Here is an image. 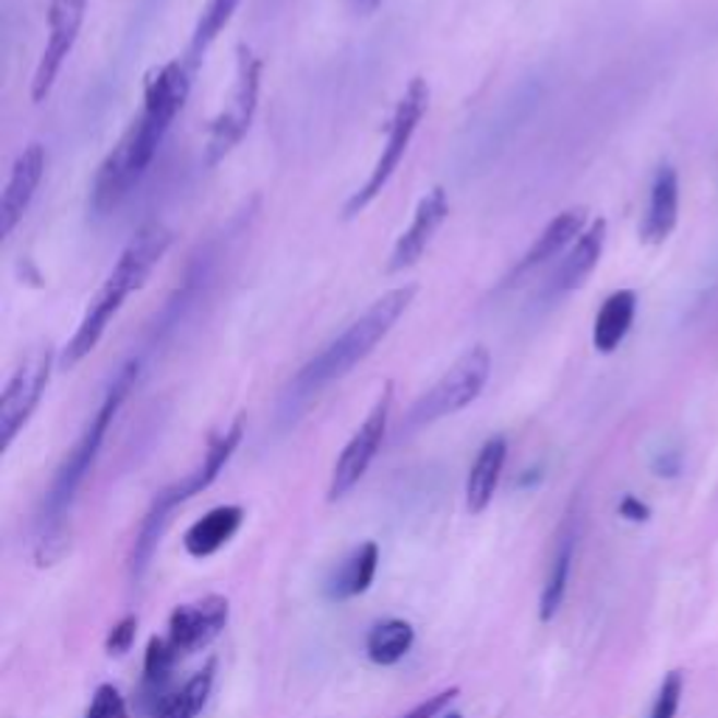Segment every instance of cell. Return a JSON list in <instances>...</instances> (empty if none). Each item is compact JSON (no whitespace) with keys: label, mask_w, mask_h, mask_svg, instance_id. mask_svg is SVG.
I'll list each match as a JSON object with an SVG mask.
<instances>
[{"label":"cell","mask_w":718,"mask_h":718,"mask_svg":"<svg viewBox=\"0 0 718 718\" xmlns=\"http://www.w3.org/2000/svg\"><path fill=\"white\" fill-rule=\"evenodd\" d=\"M191 91V68L183 59H171L166 65L146 73L144 107L121 135L110 155L101 160L93 180V208L98 214H110L124 203L130 191L141 183L149 164L155 160L157 146L169 132L171 121L183 110Z\"/></svg>","instance_id":"1"},{"label":"cell","mask_w":718,"mask_h":718,"mask_svg":"<svg viewBox=\"0 0 718 718\" xmlns=\"http://www.w3.org/2000/svg\"><path fill=\"white\" fill-rule=\"evenodd\" d=\"M169 248H171V230L160 223L144 225V228L132 236V242L121 250V255H118L116 267L110 270L105 284H101L98 292L93 295V301L87 303L76 332H73L65 351L59 357V366L65 368V371H71V368H76L79 362L98 346V340L105 337L112 318L121 312L124 301L135 292V289L144 287L146 278L152 275V270L160 264V259H164Z\"/></svg>","instance_id":"2"},{"label":"cell","mask_w":718,"mask_h":718,"mask_svg":"<svg viewBox=\"0 0 718 718\" xmlns=\"http://www.w3.org/2000/svg\"><path fill=\"white\" fill-rule=\"evenodd\" d=\"M137 373H141V362H137V359H130V362L116 373V379H112L110 387H107L105 398H101V405L93 412L85 432H82V438H79L71 455L65 457L62 469H59L57 480H53L51 491H48L46 496V511H43V534H39L37 542L39 564H48L51 559H57V555L62 553V539H65L62 519H65L68 508H71L79 486H82L85 475L91 471L98 450L105 444V435L107 430H110L112 418L118 416L121 405L127 402L132 387H135Z\"/></svg>","instance_id":"3"},{"label":"cell","mask_w":718,"mask_h":718,"mask_svg":"<svg viewBox=\"0 0 718 718\" xmlns=\"http://www.w3.org/2000/svg\"><path fill=\"white\" fill-rule=\"evenodd\" d=\"M412 298H416L412 284L396 287L376 298L340 337H334L318 357L309 359L301 368V373L295 376V396H312V393L323 391L326 385L351 373L391 334V328L407 312Z\"/></svg>","instance_id":"4"},{"label":"cell","mask_w":718,"mask_h":718,"mask_svg":"<svg viewBox=\"0 0 718 718\" xmlns=\"http://www.w3.org/2000/svg\"><path fill=\"white\" fill-rule=\"evenodd\" d=\"M242 435H244V421L242 418H236L228 430H223L219 435L211 438L203 464L196 466L194 471H189L183 480L166 486V489L155 496L149 514L144 516L141 530H137L135 548H132V575H135V578H141L144 570L149 567L152 553H155L157 542H160V534H164L166 523H169L171 511H175L180 503H186V500H191V496L203 494V491L214 483L216 477H219V471H223L225 466H228L230 457H234V452L239 450V444H242Z\"/></svg>","instance_id":"5"},{"label":"cell","mask_w":718,"mask_h":718,"mask_svg":"<svg viewBox=\"0 0 718 718\" xmlns=\"http://www.w3.org/2000/svg\"><path fill=\"white\" fill-rule=\"evenodd\" d=\"M427 107H430V85H427V79L416 76L410 85H407L405 96L398 98L391 124H387L385 146L379 152L371 175H368L366 183L359 186V189L348 196L346 208H343L346 219L362 214V211H366L382 191H385V186L391 183V177L396 175L398 164L405 160L407 149H410L412 135L418 132L421 118L427 116Z\"/></svg>","instance_id":"6"},{"label":"cell","mask_w":718,"mask_h":718,"mask_svg":"<svg viewBox=\"0 0 718 718\" xmlns=\"http://www.w3.org/2000/svg\"><path fill=\"white\" fill-rule=\"evenodd\" d=\"M489 348H469V351H466L464 357H457L455 366L410 407V412H407V427L418 430V427L435 424L441 418L455 416V412H460L464 407H469L471 402L483 393L486 382H489Z\"/></svg>","instance_id":"7"},{"label":"cell","mask_w":718,"mask_h":718,"mask_svg":"<svg viewBox=\"0 0 718 718\" xmlns=\"http://www.w3.org/2000/svg\"><path fill=\"white\" fill-rule=\"evenodd\" d=\"M259 91H262V59L255 57L253 48L242 43L236 48V73L228 107L211 121L208 144H205V160L211 166L228 157L239 146V141L248 135L255 107H259Z\"/></svg>","instance_id":"8"},{"label":"cell","mask_w":718,"mask_h":718,"mask_svg":"<svg viewBox=\"0 0 718 718\" xmlns=\"http://www.w3.org/2000/svg\"><path fill=\"white\" fill-rule=\"evenodd\" d=\"M51 343H37V346L26 348V354L17 359V366L9 373L3 396H0V444H3V450L14 444V438L28 424V418L43 402V393L51 382Z\"/></svg>","instance_id":"9"},{"label":"cell","mask_w":718,"mask_h":718,"mask_svg":"<svg viewBox=\"0 0 718 718\" xmlns=\"http://www.w3.org/2000/svg\"><path fill=\"white\" fill-rule=\"evenodd\" d=\"M391 410H393V382H385L379 398L373 402L371 412L366 416V421L359 424V430L354 432L351 441L346 444V450L340 452L337 464L332 469V480H328V500H343L354 486L366 477V471L371 469L373 457L382 450V441H385L387 424H391Z\"/></svg>","instance_id":"10"},{"label":"cell","mask_w":718,"mask_h":718,"mask_svg":"<svg viewBox=\"0 0 718 718\" xmlns=\"http://www.w3.org/2000/svg\"><path fill=\"white\" fill-rule=\"evenodd\" d=\"M91 0H51L48 9V39L39 53L37 71L32 79V101L43 105L48 93L57 85V76L65 65L68 53L76 46V37L85 23V12Z\"/></svg>","instance_id":"11"},{"label":"cell","mask_w":718,"mask_h":718,"mask_svg":"<svg viewBox=\"0 0 718 718\" xmlns=\"http://www.w3.org/2000/svg\"><path fill=\"white\" fill-rule=\"evenodd\" d=\"M230 618V601L225 595H205L194 603L177 607L169 618V643L177 654H196L208 648L223 634Z\"/></svg>","instance_id":"12"},{"label":"cell","mask_w":718,"mask_h":718,"mask_svg":"<svg viewBox=\"0 0 718 718\" xmlns=\"http://www.w3.org/2000/svg\"><path fill=\"white\" fill-rule=\"evenodd\" d=\"M446 216H450V196H446V189L435 186L421 196L410 225H407V230H402V236L393 244V253L387 259V273H405V270L416 267L418 259L430 248L432 236L446 223Z\"/></svg>","instance_id":"13"},{"label":"cell","mask_w":718,"mask_h":718,"mask_svg":"<svg viewBox=\"0 0 718 718\" xmlns=\"http://www.w3.org/2000/svg\"><path fill=\"white\" fill-rule=\"evenodd\" d=\"M43 175H46V149H43V144H28L12 164L7 189L0 196V236L3 239H9L20 219L26 216L28 205L43 183Z\"/></svg>","instance_id":"14"},{"label":"cell","mask_w":718,"mask_h":718,"mask_svg":"<svg viewBox=\"0 0 718 718\" xmlns=\"http://www.w3.org/2000/svg\"><path fill=\"white\" fill-rule=\"evenodd\" d=\"M587 230V208H567L562 211V214H555L553 219H550L548 225H545V230L539 236H536V242L530 244L528 253L519 259V264L514 267V273L508 275V284H514V278H523L525 273H530L534 267H539V264L550 262V259H555V255L562 253L564 248H570V244H575V239Z\"/></svg>","instance_id":"15"},{"label":"cell","mask_w":718,"mask_h":718,"mask_svg":"<svg viewBox=\"0 0 718 718\" xmlns=\"http://www.w3.org/2000/svg\"><path fill=\"white\" fill-rule=\"evenodd\" d=\"M680 223V175L671 166H662L651 183L648 211L643 216L641 236L643 242L660 244L673 234Z\"/></svg>","instance_id":"16"},{"label":"cell","mask_w":718,"mask_h":718,"mask_svg":"<svg viewBox=\"0 0 718 718\" xmlns=\"http://www.w3.org/2000/svg\"><path fill=\"white\" fill-rule=\"evenodd\" d=\"M603 244H607V219H595V223L575 239V244L570 248L562 267L555 270L550 292L567 295L582 287L589 275H593V270L598 267V262H601Z\"/></svg>","instance_id":"17"},{"label":"cell","mask_w":718,"mask_h":718,"mask_svg":"<svg viewBox=\"0 0 718 718\" xmlns=\"http://www.w3.org/2000/svg\"><path fill=\"white\" fill-rule=\"evenodd\" d=\"M505 460H508V441L503 435L489 438L480 452H477L475 464H471L469 477H466V508L471 514H483L494 500V491L503 477Z\"/></svg>","instance_id":"18"},{"label":"cell","mask_w":718,"mask_h":718,"mask_svg":"<svg viewBox=\"0 0 718 718\" xmlns=\"http://www.w3.org/2000/svg\"><path fill=\"white\" fill-rule=\"evenodd\" d=\"M244 523L242 505H219L200 516L183 536V548L191 559H211L239 534Z\"/></svg>","instance_id":"19"},{"label":"cell","mask_w":718,"mask_h":718,"mask_svg":"<svg viewBox=\"0 0 718 718\" xmlns=\"http://www.w3.org/2000/svg\"><path fill=\"white\" fill-rule=\"evenodd\" d=\"M376 567H379V545L376 542L359 545V548L348 555L346 562L334 570V575L326 584V595L332 601L343 603L357 598V595L368 593L373 578H376Z\"/></svg>","instance_id":"20"},{"label":"cell","mask_w":718,"mask_h":718,"mask_svg":"<svg viewBox=\"0 0 718 718\" xmlns=\"http://www.w3.org/2000/svg\"><path fill=\"white\" fill-rule=\"evenodd\" d=\"M637 314V292L634 289H618L601 303L593 326V343L601 354H612L626 340L629 328Z\"/></svg>","instance_id":"21"},{"label":"cell","mask_w":718,"mask_h":718,"mask_svg":"<svg viewBox=\"0 0 718 718\" xmlns=\"http://www.w3.org/2000/svg\"><path fill=\"white\" fill-rule=\"evenodd\" d=\"M177 660H180V654L171 646L169 637H152L149 646H146L144 682H141V702H144V710L149 713V716L171 693L169 680Z\"/></svg>","instance_id":"22"},{"label":"cell","mask_w":718,"mask_h":718,"mask_svg":"<svg viewBox=\"0 0 718 718\" xmlns=\"http://www.w3.org/2000/svg\"><path fill=\"white\" fill-rule=\"evenodd\" d=\"M412 643H416V629L407 621H398V618L379 621L366 637L368 660L382 668L396 666L410 654Z\"/></svg>","instance_id":"23"},{"label":"cell","mask_w":718,"mask_h":718,"mask_svg":"<svg viewBox=\"0 0 718 718\" xmlns=\"http://www.w3.org/2000/svg\"><path fill=\"white\" fill-rule=\"evenodd\" d=\"M573 555H575V530H564L555 548L553 562L548 570V582H545L542 598H539V618L542 623H550L555 614L562 612V603L567 598L570 573H573Z\"/></svg>","instance_id":"24"},{"label":"cell","mask_w":718,"mask_h":718,"mask_svg":"<svg viewBox=\"0 0 718 718\" xmlns=\"http://www.w3.org/2000/svg\"><path fill=\"white\" fill-rule=\"evenodd\" d=\"M216 680V660H211L203 671H196L183 687H177L160 702L152 718H196L208 705V696L214 691Z\"/></svg>","instance_id":"25"},{"label":"cell","mask_w":718,"mask_h":718,"mask_svg":"<svg viewBox=\"0 0 718 718\" xmlns=\"http://www.w3.org/2000/svg\"><path fill=\"white\" fill-rule=\"evenodd\" d=\"M239 3H242V0H208V3H205L203 14L196 20L194 37H191V59H194V62L208 51L211 43L228 26L234 12L239 9Z\"/></svg>","instance_id":"26"},{"label":"cell","mask_w":718,"mask_h":718,"mask_svg":"<svg viewBox=\"0 0 718 718\" xmlns=\"http://www.w3.org/2000/svg\"><path fill=\"white\" fill-rule=\"evenodd\" d=\"M682 693H685V673L671 671L666 680H662L660 693H657V699H654L651 716L648 718H677V713H680Z\"/></svg>","instance_id":"27"},{"label":"cell","mask_w":718,"mask_h":718,"mask_svg":"<svg viewBox=\"0 0 718 718\" xmlns=\"http://www.w3.org/2000/svg\"><path fill=\"white\" fill-rule=\"evenodd\" d=\"M85 718H130L127 702L116 685H98Z\"/></svg>","instance_id":"28"},{"label":"cell","mask_w":718,"mask_h":718,"mask_svg":"<svg viewBox=\"0 0 718 718\" xmlns=\"http://www.w3.org/2000/svg\"><path fill=\"white\" fill-rule=\"evenodd\" d=\"M135 634H137L135 614L121 618V621L112 626L110 637H107V654H110V657H124V654L132 648V643H135Z\"/></svg>","instance_id":"29"},{"label":"cell","mask_w":718,"mask_h":718,"mask_svg":"<svg viewBox=\"0 0 718 718\" xmlns=\"http://www.w3.org/2000/svg\"><path fill=\"white\" fill-rule=\"evenodd\" d=\"M457 693H460V687H450V691L435 693V696H430V699H424L421 705H416L410 713H405V716H398V718H438V716H444L446 707H450L452 702L457 699Z\"/></svg>","instance_id":"30"},{"label":"cell","mask_w":718,"mask_h":718,"mask_svg":"<svg viewBox=\"0 0 718 718\" xmlns=\"http://www.w3.org/2000/svg\"><path fill=\"white\" fill-rule=\"evenodd\" d=\"M618 514H621L623 519H629V523H648V516H651V508H648V505L643 503L641 496L626 494L621 500V505H618Z\"/></svg>","instance_id":"31"},{"label":"cell","mask_w":718,"mask_h":718,"mask_svg":"<svg viewBox=\"0 0 718 718\" xmlns=\"http://www.w3.org/2000/svg\"><path fill=\"white\" fill-rule=\"evenodd\" d=\"M682 469V457L680 452H666V455H660L657 460H654V471L660 477H677Z\"/></svg>","instance_id":"32"},{"label":"cell","mask_w":718,"mask_h":718,"mask_svg":"<svg viewBox=\"0 0 718 718\" xmlns=\"http://www.w3.org/2000/svg\"><path fill=\"white\" fill-rule=\"evenodd\" d=\"M379 3H382V0H357V9H362V12H376Z\"/></svg>","instance_id":"33"},{"label":"cell","mask_w":718,"mask_h":718,"mask_svg":"<svg viewBox=\"0 0 718 718\" xmlns=\"http://www.w3.org/2000/svg\"><path fill=\"white\" fill-rule=\"evenodd\" d=\"M441 718H464V716H460V713H444Z\"/></svg>","instance_id":"34"}]
</instances>
